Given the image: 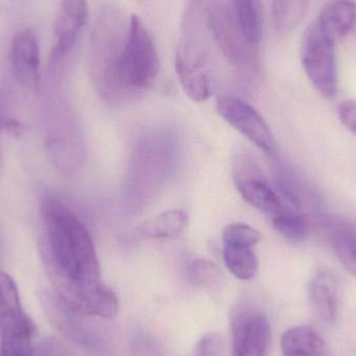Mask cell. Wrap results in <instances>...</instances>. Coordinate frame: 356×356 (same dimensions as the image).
I'll return each instance as SVG.
<instances>
[{
  "mask_svg": "<svg viewBox=\"0 0 356 356\" xmlns=\"http://www.w3.org/2000/svg\"><path fill=\"white\" fill-rule=\"evenodd\" d=\"M323 228L337 259L356 277V225L322 217Z\"/></svg>",
  "mask_w": 356,
  "mask_h": 356,
  "instance_id": "12",
  "label": "cell"
},
{
  "mask_svg": "<svg viewBox=\"0 0 356 356\" xmlns=\"http://www.w3.org/2000/svg\"><path fill=\"white\" fill-rule=\"evenodd\" d=\"M309 295L322 319L334 323L339 312V284L330 272L320 270L312 278Z\"/></svg>",
  "mask_w": 356,
  "mask_h": 356,
  "instance_id": "14",
  "label": "cell"
},
{
  "mask_svg": "<svg viewBox=\"0 0 356 356\" xmlns=\"http://www.w3.org/2000/svg\"><path fill=\"white\" fill-rule=\"evenodd\" d=\"M175 70L182 90L191 100L203 102L209 99L211 81L204 58L198 50L188 45L179 47L175 56Z\"/></svg>",
  "mask_w": 356,
  "mask_h": 356,
  "instance_id": "9",
  "label": "cell"
},
{
  "mask_svg": "<svg viewBox=\"0 0 356 356\" xmlns=\"http://www.w3.org/2000/svg\"><path fill=\"white\" fill-rule=\"evenodd\" d=\"M10 60L15 76L21 85L33 91L40 86V51L33 31H19L13 40Z\"/></svg>",
  "mask_w": 356,
  "mask_h": 356,
  "instance_id": "11",
  "label": "cell"
},
{
  "mask_svg": "<svg viewBox=\"0 0 356 356\" xmlns=\"http://www.w3.org/2000/svg\"><path fill=\"white\" fill-rule=\"evenodd\" d=\"M188 224V216L184 211H165L156 217L148 220L141 227L144 236L154 238H178L186 229Z\"/></svg>",
  "mask_w": 356,
  "mask_h": 356,
  "instance_id": "17",
  "label": "cell"
},
{
  "mask_svg": "<svg viewBox=\"0 0 356 356\" xmlns=\"http://www.w3.org/2000/svg\"><path fill=\"white\" fill-rule=\"evenodd\" d=\"M159 70L160 60L154 39L142 19L133 15L108 92L137 94L145 91L156 81Z\"/></svg>",
  "mask_w": 356,
  "mask_h": 356,
  "instance_id": "2",
  "label": "cell"
},
{
  "mask_svg": "<svg viewBox=\"0 0 356 356\" xmlns=\"http://www.w3.org/2000/svg\"><path fill=\"white\" fill-rule=\"evenodd\" d=\"M220 116L252 142L272 160L280 158L275 138L261 115L244 100L232 96H222L216 104Z\"/></svg>",
  "mask_w": 356,
  "mask_h": 356,
  "instance_id": "4",
  "label": "cell"
},
{
  "mask_svg": "<svg viewBox=\"0 0 356 356\" xmlns=\"http://www.w3.org/2000/svg\"><path fill=\"white\" fill-rule=\"evenodd\" d=\"M272 225L280 236L294 244L305 242L311 232L309 218L298 211H289L272 218Z\"/></svg>",
  "mask_w": 356,
  "mask_h": 356,
  "instance_id": "19",
  "label": "cell"
},
{
  "mask_svg": "<svg viewBox=\"0 0 356 356\" xmlns=\"http://www.w3.org/2000/svg\"><path fill=\"white\" fill-rule=\"evenodd\" d=\"M284 356H327V348L322 337L311 326L290 328L280 340Z\"/></svg>",
  "mask_w": 356,
  "mask_h": 356,
  "instance_id": "15",
  "label": "cell"
},
{
  "mask_svg": "<svg viewBox=\"0 0 356 356\" xmlns=\"http://www.w3.org/2000/svg\"><path fill=\"white\" fill-rule=\"evenodd\" d=\"M35 325L26 315L16 282L0 270V339H33Z\"/></svg>",
  "mask_w": 356,
  "mask_h": 356,
  "instance_id": "7",
  "label": "cell"
},
{
  "mask_svg": "<svg viewBox=\"0 0 356 356\" xmlns=\"http://www.w3.org/2000/svg\"><path fill=\"white\" fill-rule=\"evenodd\" d=\"M261 240V232L244 223H232L223 230L224 245L254 247Z\"/></svg>",
  "mask_w": 356,
  "mask_h": 356,
  "instance_id": "22",
  "label": "cell"
},
{
  "mask_svg": "<svg viewBox=\"0 0 356 356\" xmlns=\"http://www.w3.org/2000/svg\"><path fill=\"white\" fill-rule=\"evenodd\" d=\"M318 22L334 41L343 39L356 25V3L353 0H330L322 8Z\"/></svg>",
  "mask_w": 356,
  "mask_h": 356,
  "instance_id": "13",
  "label": "cell"
},
{
  "mask_svg": "<svg viewBox=\"0 0 356 356\" xmlns=\"http://www.w3.org/2000/svg\"><path fill=\"white\" fill-rule=\"evenodd\" d=\"M340 122L356 136V100H347L338 108Z\"/></svg>",
  "mask_w": 356,
  "mask_h": 356,
  "instance_id": "24",
  "label": "cell"
},
{
  "mask_svg": "<svg viewBox=\"0 0 356 356\" xmlns=\"http://www.w3.org/2000/svg\"><path fill=\"white\" fill-rule=\"evenodd\" d=\"M41 216L46 238L40 253L54 295L72 313L115 317L118 298L102 282L97 253L87 228L56 199L42 202Z\"/></svg>",
  "mask_w": 356,
  "mask_h": 356,
  "instance_id": "1",
  "label": "cell"
},
{
  "mask_svg": "<svg viewBox=\"0 0 356 356\" xmlns=\"http://www.w3.org/2000/svg\"><path fill=\"white\" fill-rule=\"evenodd\" d=\"M221 355V340L216 334L204 337L197 346L195 356H220Z\"/></svg>",
  "mask_w": 356,
  "mask_h": 356,
  "instance_id": "25",
  "label": "cell"
},
{
  "mask_svg": "<svg viewBox=\"0 0 356 356\" xmlns=\"http://www.w3.org/2000/svg\"><path fill=\"white\" fill-rule=\"evenodd\" d=\"M87 18L88 6L86 0H60L54 22L56 46L54 58L58 60L63 58L74 47Z\"/></svg>",
  "mask_w": 356,
  "mask_h": 356,
  "instance_id": "10",
  "label": "cell"
},
{
  "mask_svg": "<svg viewBox=\"0 0 356 356\" xmlns=\"http://www.w3.org/2000/svg\"><path fill=\"white\" fill-rule=\"evenodd\" d=\"M2 129L8 135L12 136L13 138H17V139L22 137L23 134H24V127H23L22 123L14 118L2 120Z\"/></svg>",
  "mask_w": 356,
  "mask_h": 356,
  "instance_id": "26",
  "label": "cell"
},
{
  "mask_svg": "<svg viewBox=\"0 0 356 356\" xmlns=\"http://www.w3.org/2000/svg\"><path fill=\"white\" fill-rule=\"evenodd\" d=\"M209 24L213 26L220 47L228 60L236 66L255 68L257 54L254 45L243 35L238 22L232 20V15L222 10L209 15Z\"/></svg>",
  "mask_w": 356,
  "mask_h": 356,
  "instance_id": "8",
  "label": "cell"
},
{
  "mask_svg": "<svg viewBox=\"0 0 356 356\" xmlns=\"http://www.w3.org/2000/svg\"><path fill=\"white\" fill-rule=\"evenodd\" d=\"M234 184L245 201L272 218L289 211H297L246 159L238 162Z\"/></svg>",
  "mask_w": 356,
  "mask_h": 356,
  "instance_id": "5",
  "label": "cell"
},
{
  "mask_svg": "<svg viewBox=\"0 0 356 356\" xmlns=\"http://www.w3.org/2000/svg\"><path fill=\"white\" fill-rule=\"evenodd\" d=\"M33 339H0V356H33Z\"/></svg>",
  "mask_w": 356,
  "mask_h": 356,
  "instance_id": "23",
  "label": "cell"
},
{
  "mask_svg": "<svg viewBox=\"0 0 356 356\" xmlns=\"http://www.w3.org/2000/svg\"><path fill=\"white\" fill-rule=\"evenodd\" d=\"M2 129V120H1V117H0V129Z\"/></svg>",
  "mask_w": 356,
  "mask_h": 356,
  "instance_id": "27",
  "label": "cell"
},
{
  "mask_svg": "<svg viewBox=\"0 0 356 356\" xmlns=\"http://www.w3.org/2000/svg\"><path fill=\"white\" fill-rule=\"evenodd\" d=\"M223 259L230 273L238 280H252L259 272V259L250 247L224 245Z\"/></svg>",
  "mask_w": 356,
  "mask_h": 356,
  "instance_id": "18",
  "label": "cell"
},
{
  "mask_svg": "<svg viewBox=\"0 0 356 356\" xmlns=\"http://www.w3.org/2000/svg\"><path fill=\"white\" fill-rule=\"evenodd\" d=\"M188 282L199 288H213L221 282L219 268L207 259H194L186 267Z\"/></svg>",
  "mask_w": 356,
  "mask_h": 356,
  "instance_id": "21",
  "label": "cell"
},
{
  "mask_svg": "<svg viewBox=\"0 0 356 356\" xmlns=\"http://www.w3.org/2000/svg\"><path fill=\"white\" fill-rule=\"evenodd\" d=\"M271 326L265 315L243 311L232 323V356H268Z\"/></svg>",
  "mask_w": 356,
  "mask_h": 356,
  "instance_id": "6",
  "label": "cell"
},
{
  "mask_svg": "<svg viewBox=\"0 0 356 356\" xmlns=\"http://www.w3.org/2000/svg\"><path fill=\"white\" fill-rule=\"evenodd\" d=\"M232 4L234 17L243 35L253 45L259 43L264 27L261 0H232Z\"/></svg>",
  "mask_w": 356,
  "mask_h": 356,
  "instance_id": "16",
  "label": "cell"
},
{
  "mask_svg": "<svg viewBox=\"0 0 356 356\" xmlns=\"http://www.w3.org/2000/svg\"><path fill=\"white\" fill-rule=\"evenodd\" d=\"M309 0H273V17L276 29L288 33L296 27L307 10Z\"/></svg>",
  "mask_w": 356,
  "mask_h": 356,
  "instance_id": "20",
  "label": "cell"
},
{
  "mask_svg": "<svg viewBox=\"0 0 356 356\" xmlns=\"http://www.w3.org/2000/svg\"><path fill=\"white\" fill-rule=\"evenodd\" d=\"M336 43L318 20L305 29L301 41L303 70L318 93L326 99H334L339 92Z\"/></svg>",
  "mask_w": 356,
  "mask_h": 356,
  "instance_id": "3",
  "label": "cell"
}]
</instances>
